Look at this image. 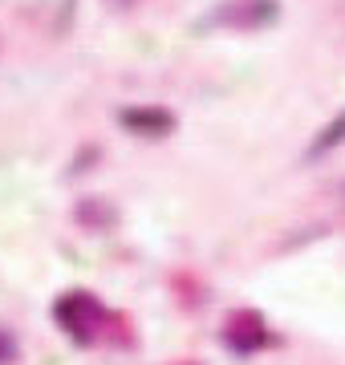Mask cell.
<instances>
[{
    "label": "cell",
    "instance_id": "3",
    "mask_svg": "<svg viewBox=\"0 0 345 365\" xmlns=\"http://www.w3.org/2000/svg\"><path fill=\"white\" fill-rule=\"evenodd\" d=\"M122 126L143 138H163V134L175 130V114L171 110H155V106H143V110H122Z\"/></svg>",
    "mask_w": 345,
    "mask_h": 365
},
{
    "label": "cell",
    "instance_id": "4",
    "mask_svg": "<svg viewBox=\"0 0 345 365\" xmlns=\"http://www.w3.org/2000/svg\"><path fill=\"white\" fill-rule=\"evenodd\" d=\"M341 138H345V114H337V118H333L329 130H325V134L317 138V143H313V150H329V146H337Z\"/></svg>",
    "mask_w": 345,
    "mask_h": 365
},
{
    "label": "cell",
    "instance_id": "5",
    "mask_svg": "<svg viewBox=\"0 0 345 365\" xmlns=\"http://www.w3.org/2000/svg\"><path fill=\"white\" fill-rule=\"evenodd\" d=\"M13 357H16V341L9 337V333H0V365L13 361Z\"/></svg>",
    "mask_w": 345,
    "mask_h": 365
},
{
    "label": "cell",
    "instance_id": "1",
    "mask_svg": "<svg viewBox=\"0 0 345 365\" xmlns=\"http://www.w3.org/2000/svg\"><path fill=\"white\" fill-rule=\"evenodd\" d=\"M53 317L78 345H93V341H102L110 333V325H118V317L106 313L102 300L90 297V292H81V288H73V292H66V297L57 300Z\"/></svg>",
    "mask_w": 345,
    "mask_h": 365
},
{
    "label": "cell",
    "instance_id": "2",
    "mask_svg": "<svg viewBox=\"0 0 345 365\" xmlns=\"http://www.w3.org/2000/svg\"><path fill=\"white\" fill-rule=\"evenodd\" d=\"M268 341V329H264V317L252 313V309H240V313L227 317L224 325V345L240 357H252L260 345Z\"/></svg>",
    "mask_w": 345,
    "mask_h": 365
}]
</instances>
